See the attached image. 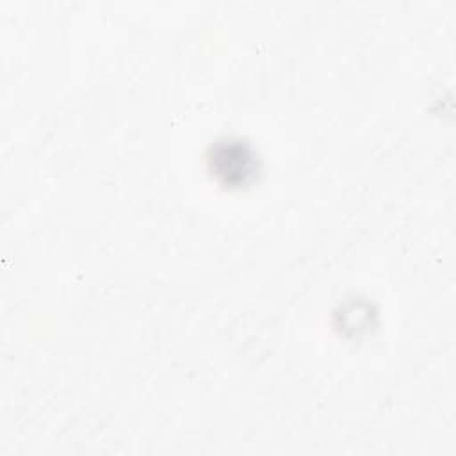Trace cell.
Returning a JSON list of instances; mask_svg holds the SVG:
<instances>
[{
	"mask_svg": "<svg viewBox=\"0 0 456 456\" xmlns=\"http://www.w3.org/2000/svg\"><path fill=\"white\" fill-rule=\"evenodd\" d=\"M212 169L224 178L226 183H246L255 171V160L249 148L226 141L219 144L210 157Z\"/></svg>",
	"mask_w": 456,
	"mask_h": 456,
	"instance_id": "cell-1",
	"label": "cell"
}]
</instances>
